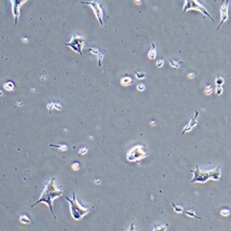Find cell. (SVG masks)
Returning a JSON list of instances; mask_svg holds the SVG:
<instances>
[{"instance_id":"obj_17","label":"cell","mask_w":231,"mask_h":231,"mask_svg":"<svg viewBox=\"0 0 231 231\" xmlns=\"http://www.w3.org/2000/svg\"><path fill=\"white\" fill-rule=\"evenodd\" d=\"M72 168H73V169H79V164H73Z\"/></svg>"},{"instance_id":"obj_1","label":"cell","mask_w":231,"mask_h":231,"mask_svg":"<svg viewBox=\"0 0 231 231\" xmlns=\"http://www.w3.org/2000/svg\"><path fill=\"white\" fill-rule=\"evenodd\" d=\"M62 194H63L62 190H59V189L56 188V186H55V178H53L51 180V182L47 183V184H46V186H45L44 190H43V192H42L41 197H40V199L36 203H33V204L31 205V207H33L35 205L39 204V203H41V202L46 203V204L49 205V210H51L52 215L54 216V218H56L55 214H54V211H53V201H54V199L57 198V197H60Z\"/></svg>"},{"instance_id":"obj_2","label":"cell","mask_w":231,"mask_h":231,"mask_svg":"<svg viewBox=\"0 0 231 231\" xmlns=\"http://www.w3.org/2000/svg\"><path fill=\"white\" fill-rule=\"evenodd\" d=\"M221 167L218 166L217 168L209 170V171H201L198 166H196V170L192 171L194 178H191L190 182L191 183H207V181L213 180V181H218L220 178L221 172H220Z\"/></svg>"},{"instance_id":"obj_14","label":"cell","mask_w":231,"mask_h":231,"mask_svg":"<svg viewBox=\"0 0 231 231\" xmlns=\"http://www.w3.org/2000/svg\"><path fill=\"white\" fill-rule=\"evenodd\" d=\"M216 94L218 95V96H220V95L223 94V88H221V86L217 85V87H216Z\"/></svg>"},{"instance_id":"obj_20","label":"cell","mask_w":231,"mask_h":231,"mask_svg":"<svg viewBox=\"0 0 231 231\" xmlns=\"http://www.w3.org/2000/svg\"><path fill=\"white\" fill-rule=\"evenodd\" d=\"M86 151H87V149H86V148H85V149H81V154H83V153H85V152H86Z\"/></svg>"},{"instance_id":"obj_15","label":"cell","mask_w":231,"mask_h":231,"mask_svg":"<svg viewBox=\"0 0 231 231\" xmlns=\"http://www.w3.org/2000/svg\"><path fill=\"white\" fill-rule=\"evenodd\" d=\"M223 83H224V79L220 78V76H218V78L216 79V84L219 85V86H221V84H223Z\"/></svg>"},{"instance_id":"obj_4","label":"cell","mask_w":231,"mask_h":231,"mask_svg":"<svg viewBox=\"0 0 231 231\" xmlns=\"http://www.w3.org/2000/svg\"><path fill=\"white\" fill-rule=\"evenodd\" d=\"M188 10H197V11H200L202 14H204L205 16H207L212 22H214V19L210 15V13L207 12V10L198 1V0H186L185 2V6L184 9H183V12H187Z\"/></svg>"},{"instance_id":"obj_19","label":"cell","mask_w":231,"mask_h":231,"mask_svg":"<svg viewBox=\"0 0 231 231\" xmlns=\"http://www.w3.org/2000/svg\"><path fill=\"white\" fill-rule=\"evenodd\" d=\"M139 89H140V90H142V89H144V86H143V85H142V84H140V85H139Z\"/></svg>"},{"instance_id":"obj_12","label":"cell","mask_w":231,"mask_h":231,"mask_svg":"<svg viewBox=\"0 0 231 231\" xmlns=\"http://www.w3.org/2000/svg\"><path fill=\"white\" fill-rule=\"evenodd\" d=\"M167 228H168V225L165 226H160V227H154L153 231H166Z\"/></svg>"},{"instance_id":"obj_16","label":"cell","mask_w":231,"mask_h":231,"mask_svg":"<svg viewBox=\"0 0 231 231\" xmlns=\"http://www.w3.org/2000/svg\"><path fill=\"white\" fill-rule=\"evenodd\" d=\"M128 231H135V224H133V223H131L130 228H129Z\"/></svg>"},{"instance_id":"obj_7","label":"cell","mask_w":231,"mask_h":231,"mask_svg":"<svg viewBox=\"0 0 231 231\" xmlns=\"http://www.w3.org/2000/svg\"><path fill=\"white\" fill-rule=\"evenodd\" d=\"M13 3V12H14L15 15V23L17 22V17H19V8L23 3H24L26 0H11Z\"/></svg>"},{"instance_id":"obj_9","label":"cell","mask_w":231,"mask_h":231,"mask_svg":"<svg viewBox=\"0 0 231 231\" xmlns=\"http://www.w3.org/2000/svg\"><path fill=\"white\" fill-rule=\"evenodd\" d=\"M184 213H185V214L187 215V216H189V217H194V218H198V219H201L200 217H199V216H197V215L195 214V213L192 212V211H184Z\"/></svg>"},{"instance_id":"obj_5","label":"cell","mask_w":231,"mask_h":231,"mask_svg":"<svg viewBox=\"0 0 231 231\" xmlns=\"http://www.w3.org/2000/svg\"><path fill=\"white\" fill-rule=\"evenodd\" d=\"M83 4H87V6H90L92 8L95 12V15H96L97 19L100 23V25H103L102 22V9H101V6L98 3L97 0H94V1H82Z\"/></svg>"},{"instance_id":"obj_3","label":"cell","mask_w":231,"mask_h":231,"mask_svg":"<svg viewBox=\"0 0 231 231\" xmlns=\"http://www.w3.org/2000/svg\"><path fill=\"white\" fill-rule=\"evenodd\" d=\"M67 201L70 203V212H71V216L75 220H80L82 217H84L87 213H89L92 209H87L84 207L80 204V203L76 201L75 192L72 194V199H69L67 197Z\"/></svg>"},{"instance_id":"obj_10","label":"cell","mask_w":231,"mask_h":231,"mask_svg":"<svg viewBox=\"0 0 231 231\" xmlns=\"http://www.w3.org/2000/svg\"><path fill=\"white\" fill-rule=\"evenodd\" d=\"M19 220H21V223H23V224H29V223H30V219H29L26 215H23V216H21Z\"/></svg>"},{"instance_id":"obj_11","label":"cell","mask_w":231,"mask_h":231,"mask_svg":"<svg viewBox=\"0 0 231 231\" xmlns=\"http://www.w3.org/2000/svg\"><path fill=\"white\" fill-rule=\"evenodd\" d=\"M172 205H173L174 211H175L176 213H183V212H184V210H183L182 207H178V205H176L175 203H172Z\"/></svg>"},{"instance_id":"obj_8","label":"cell","mask_w":231,"mask_h":231,"mask_svg":"<svg viewBox=\"0 0 231 231\" xmlns=\"http://www.w3.org/2000/svg\"><path fill=\"white\" fill-rule=\"evenodd\" d=\"M198 115H199L198 111H196V112H195V116L192 117L191 119H190L189 124H188V125H187L186 127H185L184 130H183V132H182V133H185V132H187V131H190L192 128H194L195 126L197 125V118H198Z\"/></svg>"},{"instance_id":"obj_6","label":"cell","mask_w":231,"mask_h":231,"mask_svg":"<svg viewBox=\"0 0 231 231\" xmlns=\"http://www.w3.org/2000/svg\"><path fill=\"white\" fill-rule=\"evenodd\" d=\"M228 3H229V0H226L225 3H224L220 8V23H219V25L217 26V30L220 28L221 25L227 21L228 17H229V14H228Z\"/></svg>"},{"instance_id":"obj_18","label":"cell","mask_w":231,"mask_h":231,"mask_svg":"<svg viewBox=\"0 0 231 231\" xmlns=\"http://www.w3.org/2000/svg\"><path fill=\"white\" fill-rule=\"evenodd\" d=\"M205 92H207V94H211V88H210V86L207 88V90H205Z\"/></svg>"},{"instance_id":"obj_13","label":"cell","mask_w":231,"mask_h":231,"mask_svg":"<svg viewBox=\"0 0 231 231\" xmlns=\"http://www.w3.org/2000/svg\"><path fill=\"white\" fill-rule=\"evenodd\" d=\"M220 214L223 215V216H228L229 214H231V211H229V210H221Z\"/></svg>"}]
</instances>
